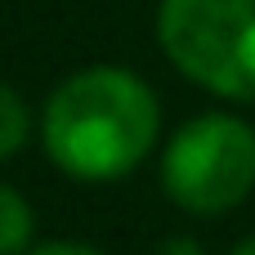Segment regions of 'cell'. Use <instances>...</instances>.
I'll list each match as a JSON object with an SVG mask.
<instances>
[{"label":"cell","mask_w":255,"mask_h":255,"mask_svg":"<svg viewBox=\"0 0 255 255\" xmlns=\"http://www.w3.org/2000/svg\"><path fill=\"white\" fill-rule=\"evenodd\" d=\"M157 126L152 90L126 67H85L45 103V148L54 166L76 179L130 175L148 157Z\"/></svg>","instance_id":"cell-1"},{"label":"cell","mask_w":255,"mask_h":255,"mask_svg":"<svg viewBox=\"0 0 255 255\" xmlns=\"http://www.w3.org/2000/svg\"><path fill=\"white\" fill-rule=\"evenodd\" d=\"M166 58L224 99H255V0H161Z\"/></svg>","instance_id":"cell-2"},{"label":"cell","mask_w":255,"mask_h":255,"mask_svg":"<svg viewBox=\"0 0 255 255\" xmlns=\"http://www.w3.org/2000/svg\"><path fill=\"white\" fill-rule=\"evenodd\" d=\"M166 197L193 215H224L255 188V130L211 112L188 121L161 157Z\"/></svg>","instance_id":"cell-3"},{"label":"cell","mask_w":255,"mask_h":255,"mask_svg":"<svg viewBox=\"0 0 255 255\" xmlns=\"http://www.w3.org/2000/svg\"><path fill=\"white\" fill-rule=\"evenodd\" d=\"M31 233H36V215L31 206L22 202L18 188L0 184V255H18L31 247Z\"/></svg>","instance_id":"cell-4"},{"label":"cell","mask_w":255,"mask_h":255,"mask_svg":"<svg viewBox=\"0 0 255 255\" xmlns=\"http://www.w3.org/2000/svg\"><path fill=\"white\" fill-rule=\"evenodd\" d=\"M27 130H31V117H27V103L18 99L13 85L0 81V161L13 157L22 143H27Z\"/></svg>","instance_id":"cell-5"},{"label":"cell","mask_w":255,"mask_h":255,"mask_svg":"<svg viewBox=\"0 0 255 255\" xmlns=\"http://www.w3.org/2000/svg\"><path fill=\"white\" fill-rule=\"evenodd\" d=\"M31 255H103V251L81 247V242H45V247H36Z\"/></svg>","instance_id":"cell-6"},{"label":"cell","mask_w":255,"mask_h":255,"mask_svg":"<svg viewBox=\"0 0 255 255\" xmlns=\"http://www.w3.org/2000/svg\"><path fill=\"white\" fill-rule=\"evenodd\" d=\"M157 255H206L193 238H170V242H161V251Z\"/></svg>","instance_id":"cell-7"},{"label":"cell","mask_w":255,"mask_h":255,"mask_svg":"<svg viewBox=\"0 0 255 255\" xmlns=\"http://www.w3.org/2000/svg\"><path fill=\"white\" fill-rule=\"evenodd\" d=\"M233 255H255V238H247L242 247H233Z\"/></svg>","instance_id":"cell-8"}]
</instances>
